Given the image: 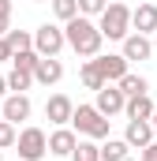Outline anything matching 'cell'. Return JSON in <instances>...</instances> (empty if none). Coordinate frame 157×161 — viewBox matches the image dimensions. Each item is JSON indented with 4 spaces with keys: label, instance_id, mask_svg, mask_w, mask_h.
Masks as SVG:
<instances>
[{
    "label": "cell",
    "instance_id": "6da1fadb",
    "mask_svg": "<svg viewBox=\"0 0 157 161\" xmlns=\"http://www.w3.org/2000/svg\"><path fill=\"white\" fill-rule=\"evenodd\" d=\"M64 34H68V45L75 49L82 60H94V56H101L105 34H101V26H97L90 15H75L71 23H64Z\"/></svg>",
    "mask_w": 157,
    "mask_h": 161
},
{
    "label": "cell",
    "instance_id": "7a4b0ae2",
    "mask_svg": "<svg viewBox=\"0 0 157 161\" xmlns=\"http://www.w3.org/2000/svg\"><path fill=\"white\" fill-rule=\"evenodd\" d=\"M131 11H135V8H127V4H120V0H109V8L97 15L101 34H105L109 41H123L127 34H135V26H131Z\"/></svg>",
    "mask_w": 157,
    "mask_h": 161
},
{
    "label": "cell",
    "instance_id": "3957f363",
    "mask_svg": "<svg viewBox=\"0 0 157 161\" xmlns=\"http://www.w3.org/2000/svg\"><path fill=\"white\" fill-rule=\"evenodd\" d=\"M109 116L97 109V105H75V116H71V127L78 131V139H109Z\"/></svg>",
    "mask_w": 157,
    "mask_h": 161
},
{
    "label": "cell",
    "instance_id": "277c9868",
    "mask_svg": "<svg viewBox=\"0 0 157 161\" xmlns=\"http://www.w3.org/2000/svg\"><path fill=\"white\" fill-rule=\"evenodd\" d=\"M15 150H19V161H41L49 154V135H45L41 127H23Z\"/></svg>",
    "mask_w": 157,
    "mask_h": 161
},
{
    "label": "cell",
    "instance_id": "5b68a950",
    "mask_svg": "<svg viewBox=\"0 0 157 161\" xmlns=\"http://www.w3.org/2000/svg\"><path fill=\"white\" fill-rule=\"evenodd\" d=\"M34 49H38L41 56H60V53L68 49L64 26H56V23H41L38 30H34Z\"/></svg>",
    "mask_w": 157,
    "mask_h": 161
},
{
    "label": "cell",
    "instance_id": "8992f818",
    "mask_svg": "<svg viewBox=\"0 0 157 161\" xmlns=\"http://www.w3.org/2000/svg\"><path fill=\"white\" fill-rule=\"evenodd\" d=\"M94 64H97V71H101V79L105 82H120L127 75V56L123 53H101V56H94Z\"/></svg>",
    "mask_w": 157,
    "mask_h": 161
},
{
    "label": "cell",
    "instance_id": "52a82bcc",
    "mask_svg": "<svg viewBox=\"0 0 157 161\" xmlns=\"http://www.w3.org/2000/svg\"><path fill=\"white\" fill-rule=\"evenodd\" d=\"M45 116H49V124H56V127H68L71 116H75V101L68 94H52L45 101Z\"/></svg>",
    "mask_w": 157,
    "mask_h": 161
},
{
    "label": "cell",
    "instance_id": "ba28073f",
    "mask_svg": "<svg viewBox=\"0 0 157 161\" xmlns=\"http://www.w3.org/2000/svg\"><path fill=\"white\" fill-rule=\"evenodd\" d=\"M94 105H97L105 116H116V113H123V109H127V94L120 90L116 82H105V86L97 90V101H94Z\"/></svg>",
    "mask_w": 157,
    "mask_h": 161
},
{
    "label": "cell",
    "instance_id": "9c48e42d",
    "mask_svg": "<svg viewBox=\"0 0 157 161\" xmlns=\"http://www.w3.org/2000/svg\"><path fill=\"white\" fill-rule=\"evenodd\" d=\"M30 113H34V105H30V97H26V94H8V97L0 101V116H4V120H11V124L30 120Z\"/></svg>",
    "mask_w": 157,
    "mask_h": 161
},
{
    "label": "cell",
    "instance_id": "30bf717a",
    "mask_svg": "<svg viewBox=\"0 0 157 161\" xmlns=\"http://www.w3.org/2000/svg\"><path fill=\"white\" fill-rule=\"evenodd\" d=\"M78 146V131L75 127H56L52 135H49V154L52 158H71Z\"/></svg>",
    "mask_w": 157,
    "mask_h": 161
},
{
    "label": "cell",
    "instance_id": "8fae6325",
    "mask_svg": "<svg viewBox=\"0 0 157 161\" xmlns=\"http://www.w3.org/2000/svg\"><path fill=\"white\" fill-rule=\"evenodd\" d=\"M123 139L131 142V150H135V146H138V150H146V146L157 139L154 120H127V131H123Z\"/></svg>",
    "mask_w": 157,
    "mask_h": 161
},
{
    "label": "cell",
    "instance_id": "7c38bea8",
    "mask_svg": "<svg viewBox=\"0 0 157 161\" xmlns=\"http://www.w3.org/2000/svg\"><path fill=\"white\" fill-rule=\"evenodd\" d=\"M123 56L127 60H150L154 56V41H150V34H127L123 38Z\"/></svg>",
    "mask_w": 157,
    "mask_h": 161
},
{
    "label": "cell",
    "instance_id": "4fadbf2b",
    "mask_svg": "<svg viewBox=\"0 0 157 161\" xmlns=\"http://www.w3.org/2000/svg\"><path fill=\"white\" fill-rule=\"evenodd\" d=\"M60 79H64V64H60L56 56H41L38 71H34V82H41V86H56Z\"/></svg>",
    "mask_w": 157,
    "mask_h": 161
},
{
    "label": "cell",
    "instance_id": "5bb4252c",
    "mask_svg": "<svg viewBox=\"0 0 157 161\" xmlns=\"http://www.w3.org/2000/svg\"><path fill=\"white\" fill-rule=\"evenodd\" d=\"M131 26H135L138 34H154L157 30V4H138V8L131 11Z\"/></svg>",
    "mask_w": 157,
    "mask_h": 161
},
{
    "label": "cell",
    "instance_id": "9a60e30c",
    "mask_svg": "<svg viewBox=\"0 0 157 161\" xmlns=\"http://www.w3.org/2000/svg\"><path fill=\"white\" fill-rule=\"evenodd\" d=\"M127 120H154L157 105L150 101V94H138V97H127Z\"/></svg>",
    "mask_w": 157,
    "mask_h": 161
},
{
    "label": "cell",
    "instance_id": "2e32d148",
    "mask_svg": "<svg viewBox=\"0 0 157 161\" xmlns=\"http://www.w3.org/2000/svg\"><path fill=\"white\" fill-rule=\"evenodd\" d=\"M131 158V142L127 139H105L101 142V161H127Z\"/></svg>",
    "mask_w": 157,
    "mask_h": 161
},
{
    "label": "cell",
    "instance_id": "e0dca14e",
    "mask_svg": "<svg viewBox=\"0 0 157 161\" xmlns=\"http://www.w3.org/2000/svg\"><path fill=\"white\" fill-rule=\"evenodd\" d=\"M30 86H34V71H23V68L11 64V71H8V90H11V94H26Z\"/></svg>",
    "mask_w": 157,
    "mask_h": 161
},
{
    "label": "cell",
    "instance_id": "ac0fdd59",
    "mask_svg": "<svg viewBox=\"0 0 157 161\" xmlns=\"http://www.w3.org/2000/svg\"><path fill=\"white\" fill-rule=\"evenodd\" d=\"M78 79H82V86H86V90H94V94L105 86V79H101V71H97V64H94V60H82V68H78Z\"/></svg>",
    "mask_w": 157,
    "mask_h": 161
},
{
    "label": "cell",
    "instance_id": "d6986e66",
    "mask_svg": "<svg viewBox=\"0 0 157 161\" xmlns=\"http://www.w3.org/2000/svg\"><path fill=\"white\" fill-rule=\"evenodd\" d=\"M116 86L123 90V94H127V97H138V94H150V82L142 79V75H135V71H127V75H123V79H120Z\"/></svg>",
    "mask_w": 157,
    "mask_h": 161
},
{
    "label": "cell",
    "instance_id": "ffe728a7",
    "mask_svg": "<svg viewBox=\"0 0 157 161\" xmlns=\"http://www.w3.org/2000/svg\"><path fill=\"white\" fill-rule=\"evenodd\" d=\"M71 161H101V142L97 139H78Z\"/></svg>",
    "mask_w": 157,
    "mask_h": 161
},
{
    "label": "cell",
    "instance_id": "44dd1931",
    "mask_svg": "<svg viewBox=\"0 0 157 161\" xmlns=\"http://www.w3.org/2000/svg\"><path fill=\"white\" fill-rule=\"evenodd\" d=\"M52 4V15L60 19V23H71L78 15V0H49Z\"/></svg>",
    "mask_w": 157,
    "mask_h": 161
},
{
    "label": "cell",
    "instance_id": "7402d4cb",
    "mask_svg": "<svg viewBox=\"0 0 157 161\" xmlns=\"http://www.w3.org/2000/svg\"><path fill=\"white\" fill-rule=\"evenodd\" d=\"M4 38H8V45H11L15 53H26V49H34V34H30V30H8Z\"/></svg>",
    "mask_w": 157,
    "mask_h": 161
},
{
    "label": "cell",
    "instance_id": "603a6c76",
    "mask_svg": "<svg viewBox=\"0 0 157 161\" xmlns=\"http://www.w3.org/2000/svg\"><path fill=\"white\" fill-rule=\"evenodd\" d=\"M15 68H23V71H38V64H41V53L38 49H26V53H15V60H11Z\"/></svg>",
    "mask_w": 157,
    "mask_h": 161
},
{
    "label": "cell",
    "instance_id": "cb8c5ba5",
    "mask_svg": "<svg viewBox=\"0 0 157 161\" xmlns=\"http://www.w3.org/2000/svg\"><path fill=\"white\" fill-rule=\"evenodd\" d=\"M15 142H19V124L0 120V150H8V146H15Z\"/></svg>",
    "mask_w": 157,
    "mask_h": 161
},
{
    "label": "cell",
    "instance_id": "d4e9b609",
    "mask_svg": "<svg viewBox=\"0 0 157 161\" xmlns=\"http://www.w3.org/2000/svg\"><path fill=\"white\" fill-rule=\"evenodd\" d=\"M109 8V0H78V15H101Z\"/></svg>",
    "mask_w": 157,
    "mask_h": 161
},
{
    "label": "cell",
    "instance_id": "484cf974",
    "mask_svg": "<svg viewBox=\"0 0 157 161\" xmlns=\"http://www.w3.org/2000/svg\"><path fill=\"white\" fill-rule=\"evenodd\" d=\"M11 30V0H0V38Z\"/></svg>",
    "mask_w": 157,
    "mask_h": 161
},
{
    "label": "cell",
    "instance_id": "4316f807",
    "mask_svg": "<svg viewBox=\"0 0 157 161\" xmlns=\"http://www.w3.org/2000/svg\"><path fill=\"white\" fill-rule=\"evenodd\" d=\"M8 60H15V49L8 45V38H0V64H8Z\"/></svg>",
    "mask_w": 157,
    "mask_h": 161
},
{
    "label": "cell",
    "instance_id": "83f0119b",
    "mask_svg": "<svg viewBox=\"0 0 157 161\" xmlns=\"http://www.w3.org/2000/svg\"><path fill=\"white\" fill-rule=\"evenodd\" d=\"M142 161H157V139L146 146V150H142Z\"/></svg>",
    "mask_w": 157,
    "mask_h": 161
},
{
    "label": "cell",
    "instance_id": "f1b7e54d",
    "mask_svg": "<svg viewBox=\"0 0 157 161\" xmlns=\"http://www.w3.org/2000/svg\"><path fill=\"white\" fill-rule=\"evenodd\" d=\"M8 94H11V90H8V75H0V101H4Z\"/></svg>",
    "mask_w": 157,
    "mask_h": 161
},
{
    "label": "cell",
    "instance_id": "f546056e",
    "mask_svg": "<svg viewBox=\"0 0 157 161\" xmlns=\"http://www.w3.org/2000/svg\"><path fill=\"white\" fill-rule=\"evenodd\" d=\"M154 131H157V113H154Z\"/></svg>",
    "mask_w": 157,
    "mask_h": 161
},
{
    "label": "cell",
    "instance_id": "4dcf8cb0",
    "mask_svg": "<svg viewBox=\"0 0 157 161\" xmlns=\"http://www.w3.org/2000/svg\"><path fill=\"white\" fill-rule=\"evenodd\" d=\"M34 4H45V0H34Z\"/></svg>",
    "mask_w": 157,
    "mask_h": 161
},
{
    "label": "cell",
    "instance_id": "1f68e13d",
    "mask_svg": "<svg viewBox=\"0 0 157 161\" xmlns=\"http://www.w3.org/2000/svg\"><path fill=\"white\" fill-rule=\"evenodd\" d=\"M0 161H4V150H0Z\"/></svg>",
    "mask_w": 157,
    "mask_h": 161
},
{
    "label": "cell",
    "instance_id": "d6a6232c",
    "mask_svg": "<svg viewBox=\"0 0 157 161\" xmlns=\"http://www.w3.org/2000/svg\"><path fill=\"white\" fill-rule=\"evenodd\" d=\"M0 120H4V116H0Z\"/></svg>",
    "mask_w": 157,
    "mask_h": 161
}]
</instances>
